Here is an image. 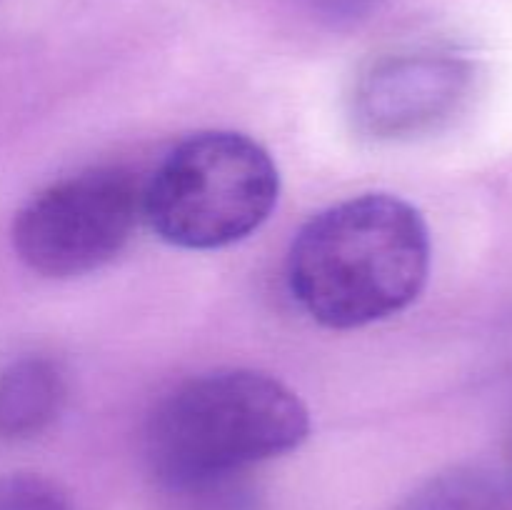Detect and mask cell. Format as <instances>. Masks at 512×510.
Instances as JSON below:
<instances>
[{"instance_id":"cell-1","label":"cell","mask_w":512,"mask_h":510,"mask_svg":"<svg viewBox=\"0 0 512 510\" xmlns=\"http://www.w3.org/2000/svg\"><path fill=\"white\" fill-rule=\"evenodd\" d=\"M430 273V233L408 200L365 193L330 205L295 235L288 288L295 303L333 330L403 313Z\"/></svg>"},{"instance_id":"cell-2","label":"cell","mask_w":512,"mask_h":510,"mask_svg":"<svg viewBox=\"0 0 512 510\" xmlns=\"http://www.w3.org/2000/svg\"><path fill=\"white\" fill-rule=\"evenodd\" d=\"M310 413L258 370H215L175 388L150 415L145 455L165 485L198 488L298 448Z\"/></svg>"},{"instance_id":"cell-3","label":"cell","mask_w":512,"mask_h":510,"mask_svg":"<svg viewBox=\"0 0 512 510\" xmlns=\"http://www.w3.org/2000/svg\"><path fill=\"white\" fill-rule=\"evenodd\" d=\"M278 195V165L258 140L208 130L165 155L143 193V213L165 243L215 250L255 233Z\"/></svg>"},{"instance_id":"cell-4","label":"cell","mask_w":512,"mask_h":510,"mask_svg":"<svg viewBox=\"0 0 512 510\" xmlns=\"http://www.w3.org/2000/svg\"><path fill=\"white\" fill-rule=\"evenodd\" d=\"M143 195L123 168H90L58 180L13 220L18 258L45 278H78L103 268L133 238Z\"/></svg>"},{"instance_id":"cell-5","label":"cell","mask_w":512,"mask_h":510,"mask_svg":"<svg viewBox=\"0 0 512 510\" xmlns=\"http://www.w3.org/2000/svg\"><path fill=\"white\" fill-rule=\"evenodd\" d=\"M473 85L468 60L450 53H400L370 65L353 90L350 115L365 138L410 140L458 113Z\"/></svg>"},{"instance_id":"cell-6","label":"cell","mask_w":512,"mask_h":510,"mask_svg":"<svg viewBox=\"0 0 512 510\" xmlns=\"http://www.w3.org/2000/svg\"><path fill=\"white\" fill-rule=\"evenodd\" d=\"M65 378L48 358L28 355L0 370V440L43 433L65 405Z\"/></svg>"},{"instance_id":"cell-7","label":"cell","mask_w":512,"mask_h":510,"mask_svg":"<svg viewBox=\"0 0 512 510\" xmlns=\"http://www.w3.org/2000/svg\"><path fill=\"white\" fill-rule=\"evenodd\" d=\"M408 510H512V470H448L423 485Z\"/></svg>"},{"instance_id":"cell-8","label":"cell","mask_w":512,"mask_h":510,"mask_svg":"<svg viewBox=\"0 0 512 510\" xmlns=\"http://www.w3.org/2000/svg\"><path fill=\"white\" fill-rule=\"evenodd\" d=\"M0 510H75V505L53 480L13 473L0 475Z\"/></svg>"},{"instance_id":"cell-9","label":"cell","mask_w":512,"mask_h":510,"mask_svg":"<svg viewBox=\"0 0 512 510\" xmlns=\"http://www.w3.org/2000/svg\"><path fill=\"white\" fill-rule=\"evenodd\" d=\"M300 3L318 20L340 28V25H353L368 18L378 8L380 0H300Z\"/></svg>"}]
</instances>
